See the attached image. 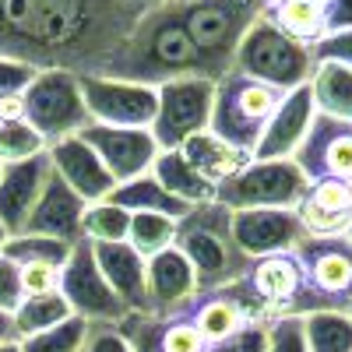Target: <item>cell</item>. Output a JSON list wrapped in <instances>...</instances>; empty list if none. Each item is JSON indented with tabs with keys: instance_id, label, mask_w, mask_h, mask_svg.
Listing matches in <instances>:
<instances>
[{
	"instance_id": "25",
	"label": "cell",
	"mask_w": 352,
	"mask_h": 352,
	"mask_svg": "<svg viewBox=\"0 0 352 352\" xmlns=\"http://www.w3.org/2000/svg\"><path fill=\"white\" fill-rule=\"evenodd\" d=\"M152 176H155V180H159L173 197L187 201L190 208H194V204L215 201V187L180 155V148H176V152H159V159H155V166H152Z\"/></svg>"
},
{
	"instance_id": "9",
	"label": "cell",
	"mask_w": 352,
	"mask_h": 352,
	"mask_svg": "<svg viewBox=\"0 0 352 352\" xmlns=\"http://www.w3.org/2000/svg\"><path fill=\"white\" fill-rule=\"evenodd\" d=\"M215 109V81L187 74L159 85V113L152 124V138L159 144V152H176L184 148V141L194 134L208 131Z\"/></svg>"
},
{
	"instance_id": "52",
	"label": "cell",
	"mask_w": 352,
	"mask_h": 352,
	"mask_svg": "<svg viewBox=\"0 0 352 352\" xmlns=\"http://www.w3.org/2000/svg\"><path fill=\"white\" fill-rule=\"evenodd\" d=\"M272 4H282V0H268V8H272Z\"/></svg>"
},
{
	"instance_id": "15",
	"label": "cell",
	"mask_w": 352,
	"mask_h": 352,
	"mask_svg": "<svg viewBox=\"0 0 352 352\" xmlns=\"http://www.w3.org/2000/svg\"><path fill=\"white\" fill-rule=\"evenodd\" d=\"M53 176L50 155H36L28 162L0 166V226L8 236H18L25 229L28 215H32L36 201L43 197L46 184Z\"/></svg>"
},
{
	"instance_id": "8",
	"label": "cell",
	"mask_w": 352,
	"mask_h": 352,
	"mask_svg": "<svg viewBox=\"0 0 352 352\" xmlns=\"http://www.w3.org/2000/svg\"><path fill=\"white\" fill-rule=\"evenodd\" d=\"M25 120L32 124L46 144L81 134L92 116L85 109L81 81L67 71H39L36 81L25 88Z\"/></svg>"
},
{
	"instance_id": "47",
	"label": "cell",
	"mask_w": 352,
	"mask_h": 352,
	"mask_svg": "<svg viewBox=\"0 0 352 352\" xmlns=\"http://www.w3.org/2000/svg\"><path fill=\"white\" fill-rule=\"evenodd\" d=\"M0 352H21V345L18 342H4V345H0Z\"/></svg>"
},
{
	"instance_id": "17",
	"label": "cell",
	"mask_w": 352,
	"mask_h": 352,
	"mask_svg": "<svg viewBox=\"0 0 352 352\" xmlns=\"http://www.w3.org/2000/svg\"><path fill=\"white\" fill-rule=\"evenodd\" d=\"M50 162H53V173L85 201V204H99L109 197V190L116 187V180L109 176V169L102 166V159L88 148V144L74 134V138H64L46 148Z\"/></svg>"
},
{
	"instance_id": "31",
	"label": "cell",
	"mask_w": 352,
	"mask_h": 352,
	"mask_svg": "<svg viewBox=\"0 0 352 352\" xmlns=\"http://www.w3.org/2000/svg\"><path fill=\"white\" fill-rule=\"evenodd\" d=\"M4 257H11L18 268L25 264H50V268H64L67 257H71V247L60 243V240H50V236H32V232H18V236H8Z\"/></svg>"
},
{
	"instance_id": "26",
	"label": "cell",
	"mask_w": 352,
	"mask_h": 352,
	"mask_svg": "<svg viewBox=\"0 0 352 352\" xmlns=\"http://www.w3.org/2000/svg\"><path fill=\"white\" fill-rule=\"evenodd\" d=\"M268 18L282 28L289 39H296L303 46H317L328 36L324 28V0H282V4L268 8Z\"/></svg>"
},
{
	"instance_id": "33",
	"label": "cell",
	"mask_w": 352,
	"mask_h": 352,
	"mask_svg": "<svg viewBox=\"0 0 352 352\" xmlns=\"http://www.w3.org/2000/svg\"><path fill=\"white\" fill-rule=\"evenodd\" d=\"M50 144L28 120H0V166L28 162L36 155H46Z\"/></svg>"
},
{
	"instance_id": "35",
	"label": "cell",
	"mask_w": 352,
	"mask_h": 352,
	"mask_svg": "<svg viewBox=\"0 0 352 352\" xmlns=\"http://www.w3.org/2000/svg\"><path fill=\"white\" fill-rule=\"evenodd\" d=\"M300 229H303V236H314V240H328V236H345L349 226H352V215H338V212H324V208H317L314 201H303L300 208Z\"/></svg>"
},
{
	"instance_id": "39",
	"label": "cell",
	"mask_w": 352,
	"mask_h": 352,
	"mask_svg": "<svg viewBox=\"0 0 352 352\" xmlns=\"http://www.w3.org/2000/svg\"><path fill=\"white\" fill-rule=\"evenodd\" d=\"M25 300V289H21V268L0 254V314H14Z\"/></svg>"
},
{
	"instance_id": "1",
	"label": "cell",
	"mask_w": 352,
	"mask_h": 352,
	"mask_svg": "<svg viewBox=\"0 0 352 352\" xmlns=\"http://www.w3.org/2000/svg\"><path fill=\"white\" fill-rule=\"evenodd\" d=\"M144 11L141 0H0V56L36 71L102 74Z\"/></svg>"
},
{
	"instance_id": "6",
	"label": "cell",
	"mask_w": 352,
	"mask_h": 352,
	"mask_svg": "<svg viewBox=\"0 0 352 352\" xmlns=\"http://www.w3.org/2000/svg\"><path fill=\"white\" fill-rule=\"evenodd\" d=\"M232 71L272 85V88H278V92H292V88L310 81L314 50L296 43V39H289L282 28L264 14L243 36V43L236 50V60H232Z\"/></svg>"
},
{
	"instance_id": "36",
	"label": "cell",
	"mask_w": 352,
	"mask_h": 352,
	"mask_svg": "<svg viewBox=\"0 0 352 352\" xmlns=\"http://www.w3.org/2000/svg\"><path fill=\"white\" fill-rule=\"evenodd\" d=\"M307 201H314L317 208H324V212L352 215V184H342V180H320V184H310Z\"/></svg>"
},
{
	"instance_id": "12",
	"label": "cell",
	"mask_w": 352,
	"mask_h": 352,
	"mask_svg": "<svg viewBox=\"0 0 352 352\" xmlns=\"http://www.w3.org/2000/svg\"><path fill=\"white\" fill-rule=\"evenodd\" d=\"M78 138L102 159V166L109 169V176L116 184H127V180H134V176L152 173V166L159 159V144H155L152 131L88 124Z\"/></svg>"
},
{
	"instance_id": "2",
	"label": "cell",
	"mask_w": 352,
	"mask_h": 352,
	"mask_svg": "<svg viewBox=\"0 0 352 352\" xmlns=\"http://www.w3.org/2000/svg\"><path fill=\"white\" fill-rule=\"evenodd\" d=\"M187 74L208 78L201 53L184 25V4L173 0V4H155L144 11L131 39L116 50L106 71L96 78H116V81H131L144 88H159Z\"/></svg>"
},
{
	"instance_id": "48",
	"label": "cell",
	"mask_w": 352,
	"mask_h": 352,
	"mask_svg": "<svg viewBox=\"0 0 352 352\" xmlns=\"http://www.w3.org/2000/svg\"><path fill=\"white\" fill-rule=\"evenodd\" d=\"M141 4H148V8H155V4H173V0H141Z\"/></svg>"
},
{
	"instance_id": "34",
	"label": "cell",
	"mask_w": 352,
	"mask_h": 352,
	"mask_svg": "<svg viewBox=\"0 0 352 352\" xmlns=\"http://www.w3.org/2000/svg\"><path fill=\"white\" fill-rule=\"evenodd\" d=\"M88 320L81 317H71L64 324H56L50 331H39L32 338H21V352H81L85 349V338H88Z\"/></svg>"
},
{
	"instance_id": "4",
	"label": "cell",
	"mask_w": 352,
	"mask_h": 352,
	"mask_svg": "<svg viewBox=\"0 0 352 352\" xmlns=\"http://www.w3.org/2000/svg\"><path fill=\"white\" fill-rule=\"evenodd\" d=\"M264 14H268V0H190L184 4V25L215 85L232 71L243 36Z\"/></svg>"
},
{
	"instance_id": "32",
	"label": "cell",
	"mask_w": 352,
	"mask_h": 352,
	"mask_svg": "<svg viewBox=\"0 0 352 352\" xmlns=\"http://www.w3.org/2000/svg\"><path fill=\"white\" fill-rule=\"evenodd\" d=\"M173 240H176V219H169V215H152V212L131 215V236H127V243H131L144 261H152L155 254L169 250Z\"/></svg>"
},
{
	"instance_id": "40",
	"label": "cell",
	"mask_w": 352,
	"mask_h": 352,
	"mask_svg": "<svg viewBox=\"0 0 352 352\" xmlns=\"http://www.w3.org/2000/svg\"><path fill=\"white\" fill-rule=\"evenodd\" d=\"M314 64H342V67L352 71V28L320 39L314 46Z\"/></svg>"
},
{
	"instance_id": "37",
	"label": "cell",
	"mask_w": 352,
	"mask_h": 352,
	"mask_svg": "<svg viewBox=\"0 0 352 352\" xmlns=\"http://www.w3.org/2000/svg\"><path fill=\"white\" fill-rule=\"evenodd\" d=\"M268 331H272L268 352H310L303 335V317H278L268 324Z\"/></svg>"
},
{
	"instance_id": "27",
	"label": "cell",
	"mask_w": 352,
	"mask_h": 352,
	"mask_svg": "<svg viewBox=\"0 0 352 352\" xmlns=\"http://www.w3.org/2000/svg\"><path fill=\"white\" fill-rule=\"evenodd\" d=\"M71 317H74V314H71V307H67V300L60 296V292H46V296H25L21 307L11 314L18 342H21V338H32V335H39V331H50V328L64 324V320H71Z\"/></svg>"
},
{
	"instance_id": "49",
	"label": "cell",
	"mask_w": 352,
	"mask_h": 352,
	"mask_svg": "<svg viewBox=\"0 0 352 352\" xmlns=\"http://www.w3.org/2000/svg\"><path fill=\"white\" fill-rule=\"evenodd\" d=\"M4 243H8V232H4V226H0V250H4Z\"/></svg>"
},
{
	"instance_id": "46",
	"label": "cell",
	"mask_w": 352,
	"mask_h": 352,
	"mask_svg": "<svg viewBox=\"0 0 352 352\" xmlns=\"http://www.w3.org/2000/svg\"><path fill=\"white\" fill-rule=\"evenodd\" d=\"M4 342H18V335H14V320H11V314H0V345Z\"/></svg>"
},
{
	"instance_id": "43",
	"label": "cell",
	"mask_w": 352,
	"mask_h": 352,
	"mask_svg": "<svg viewBox=\"0 0 352 352\" xmlns=\"http://www.w3.org/2000/svg\"><path fill=\"white\" fill-rule=\"evenodd\" d=\"M81 352H134V349L120 335V328H116V324H92V328H88V338H85V349Z\"/></svg>"
},
{
	"instance_id": "53",
	"label": "cell",
	"mask_w": 352,
	"mask_h": 352,
	"mask_svg": "<svg viewBox=\"0 0 352 352\" xmlns=\"http://www.w3.org/2000/svg\"><path fill=\"white\" fill-rule=\"evenodd\" d=\"M180 4H190V0H180Z\"/></svg>"
},
{
	"instance_id": "29",
	"label": "cell",
	"mask_w": 352,
	"mask_h": 352,
	"mask_svg": "<svg viewBox=\"0 0 352 352\" xmlns=\"http://www.w3.org/2000/svg\"><path fill=\"white\" fill-rule=\"evenodd\" d=\"M310 352H352V317L345 310H317L303 317Z\"/></svg>"
},
{
	"instance_id": "3",
	"label": "cell",
	"mask_w": 352,
	"mask_h": 352,
	"mask_svg": "<svg viewBox=\"0 0 352 352\" xmlns=\"http://www.w3.org/2000/svg\"><path fill=\"white\" fill-rule=\"evenodd\" d=\"M173 247L180 250L197 278V296H212L229 285H236L250 272V257L236 247L232 236V212L219 201L194 204V208L176 222Z\"/></svg>"
},
{
	"instance_id": "19",
	"label": "cell",
	"mask_w": 352,
	"mask_h": 352,
	"mask_svg": "<svg viewBox=\"0 0 352 352\" xmlns=\"http://www.w3.org/2000/svg\"><path fill=\"white\" fill-rule=\"evenodd\" d=\"M88 204L60 180V176H50V184L43 190V197L36 201L32 215H28L21 232H32V236H50V240H60L67 247H74L81 236V219H85Z\"/></svg>"
},
{
	"instance_id": "14",
	"label": "cell",
	"mask_w": 352,
	"mask_h": 352,
	"mask_svg": "<svg viewBox=\"0 0 352 352\" xmlns=\"http://www.w3.org/2000/svg\"><path fill=\"white\" fill-rule=\"evenodd\" d=\"M232 236H236V247L250 261H261L272 254H292L303 240V229L296 212L247 208V212H232Z\"/></svg>"
},
{
	"instance_id": "24",
	"label": "cell",
	"mask_w": 352,
	"mask_h": 352,
	"mask_svg": "<svg viewBox=\"0 0 352 352\" xmlns=\"http://www.w3.org/2000/svg\"><path fill=\"white\" fill-rule=\"evenodd\" d=\"M310 96L317 116H328L338 124H352V71L342 64H314Z\"/></svg>"
},
{
	"instance_id": "5",
	"label": "cell",
	"mask_w": 352,
	"mask_h": 352,
	"mask_svg": "<svg viewBox=\"0 0 352 352\" xmlns=\"http://www.w3.org/2000/svg\"><path fill=\"white\" fill-rule=\"evenodd\" d=\"M282 99H285V92H278V88L254 81L240 71H229L215 85V109H212L208 131L254 159L257 141H261L264 127L272 124Z\"/></svg>"
},
{
	"instance_id": "20",
	"label": "cell",
	"mask_w": 352,
	"mask_h": 352,
	"mask_svg": "<svg viewBox=\"0 0 352 352\" xmlns=\"http://www.w3.org/2000/svg\"><path fill=\"white\" fill-rule=\"evenodd\" d=\"M148 268V300H152V314L159 317H176L190 310L194 296H197V278H194V268L190 261L169 247L162 254H155L152 261H144Z\"/></svg>"
},
{
	"instance_id": "11",
	"label": "cell",
	"mask_w": 352,
	"mask_h": 352,
	"mask_svg": "<svg viewBox=\"0 0 352 352\" xmlns=\"http://www.w3.org/2000/svg\"><path fill=\"white\" fill-rule=\"evenodd\" d=\"M85 109L99 127H134V131H152L155 113H159V88H144L116 78H78Z\"/></svg>"
},
{
	"instance_id": "42",
	"label": "cell",
	"mask_w": 352,
	"mask_h": 352,
	"mask_svg": "<svg viewBox=\"0 0 352 352\" xmlns=\"http://www.w3.org/2000/svg\"><path fill=\"white\" fill-rule=\"evenodd\" d=\"M36 67L28 64H18V60H8V56H0V99L8 96H21L28 85L36 81Z\"/></svg>"
},
{
	"instance_id": "41",
	"label": "cell",
	"mask_w": 352,
	"mask_h": 352,
	"mask_svg": "<svg viewBox=\"0 0 352 352\" xmlns=\"http://www.w3.org/2000/svg\"><path fill=\"white\" fill-rule=\"evenodd\" d=\"M21 289H25V296L60 292V268H50V264H25L21 268Z\"/></svg>"
},
{
	"instance_id": "50",
	"label": "cell",
	"mask_w": 352,
	"mask_h": 352,
	"mask_svg": "<svg viewBox=\"0 0 352 352\" xmlns=\"http://www.w3.org/2000/svg\"><path fill=\"white\" fill-rule=\"evenodd\" d=\"M345 240H349V243H352V226H349V232H345Z\"/></svg>"
},
{
	"instance_id": "51",
	"label": "cell",
	"mask_w": 352,
	"mask_h": 352,
	"mask_svg": "<svg viewBox=\"0 0 352 352\" xmlns=\"http://www.w3.org/2000/svg\"><path fill=\"white\" fill-rule=\"evenodd\" d=\"M345 314H349V317H352V300H349V307H345Z\"/></svg>"
},
{
	"instance_id": "28",
	"label": "cell",
	"mask_w": 352,
	"mask_h": 352,
	"mask_svg": "<svg viewBox=\"0 0 352 352\" xmlns=\"http://www.w3.org/2000/svg\"><path fill=\"white\" fill-rule=\"evenodd\" d=\"M190 324L201 331V338L215 345V342H226L229 335H236L243 324H250V320L243 317V310L232 303L226 292H212V300H204L197 307V314L190 317Z\"/></svg>"
},
{
	"instance_id": "21",
	"label": "cell",
	"mask_w": 352,
	"mask_h": 352,
	"mask_svg": "<svg viewBox=\"0 0 352 352\" xmlns=\"http://www.w3.org/2000/svg\"><path fill=\"white\" fill-rule=\"evenodd\" d=\"M92 250H96V264H99L102 278L124 300V307L131 314H152L144 257L131 243H92Z\"/></svg>"
},
{
	"instance_id": "44",
	"label": "cell",
	"mask_w": 352,
	"mask_h": 352,
	"mask_svg": "<svg viewBox=\"0 0 352 352\" xmlns=\"http://www.w3.org/2000/svg\"><path fill=\"white\" fill-rule=\"evenodd\" d=\"M324 28L328 36L352 28V0H324Z\"/></svg>"
},
{
	"instance_id": "16",
	"label": "cell",
	"mask_w": 352,
	"mask_h": 352,
	"mask_svg": "<svg viewBox=\"0 0 352 352\" xmlns=\"http://www.w3.org/2000/svg\"><path fill=\"white\" fill-rule=\"evenodd\" d=\"M314 96H310V85H300L285 92L282 106L275 109L272 124L264 127L257 148H254V162H282V159H292L296 148L303 144L310 124H314Z\"/></svg>"
},
{
	"instance_id": "10",
	"label": "cell",
	"mask_w": 352,
	"mask_h": 352,
	"mask_svg": "<svg viewBox=\"0 0 352 352\" xmlns=\"http://www.w3.org/2000/svg\"><path fill=\"white\" fill-rule=\"evenodd\" d=\"M60 296L67 300L71 314L88 320V324H120L131 314L124 300L102 278L99 264H96V250L88 240H78L71 247V257L60 268Z\"/></svg>"
},
{
	"instance_id": "45",
	"label": "cell",
	"mask_w": 352,
	"mask_h": 352,
	"mask_svg": "<svg viewBox=\"0 0 352 352\" xmlns=\"http://www.w3.org/2000/svg\"><path fill=\"white\" fill-rule=\"evenodd\" d=\"M0 120H25V92L0 99Z\"/></svg>"
},
{
	"instance_id": "30",
	"label": "cell",
	"mask_w": 352,
	"mask_h": 352,
	"mask_svg": "<svg viewBox=\"0 0 352 352\" xmlns=\"http://www.w3.org/2000/svg\"><path fill=\"white\" fill-rule=\"evenodd\" d=\"M81 236L88 243H127L131 236V212H124L120 204H88L81 219Z\"/></svg>"
},
{
	"instance_id": "18",
	"label": "cell",
	"mask_w": 352,
	"mask_h": 352,
	"mask_svg": "<svg viewBox=\"0 0 352 352\" xmlns=\"http://www.w3.org/2000/svg\"><path fill=\"white\" fill-rule=\"evenodd\" d=\"M120 335L131 342L134 352H208V342L190 324L187 314L159 317V314H127Z\"/></svg>"
},
{
	"instance_id": "23",
	"label": "cell",
	"mask_w": 352,
	"mask_h": 352,
	"mask_svg": "<svg viewBox=\"0 0 352 352\" xmlns=\"http://www.w3.org/2000/svg\"><path fill=\"white\" fill-rule=\"evenodd\" d=\"M106 201H109V204H120V208L131 212V215L152 212V215H169V219H176V222L190 212V204L180 201V197H173L152 173L134 176V180H127V184H116Z\"/></svg>"
},
{
	"instance_id": "38",
	"label": "cell",
	"mask_w": 352,
	"mask_h": 352,
	"mask_svg": "<svg viewBox=\"0 0 352 352\" xmlns=\"http://www.w3.org/2000/svg\"><path fill=\"white\" fill-rule=\"evenodd\" d=\"M272 331L268 324H243L236 335H229L226 342L208 345V352H268Z\"/></svg>"
},
{
	"instance_id": "7",
	"label": "cell",
	"mask_w": 352,
	"mask_h": 352,
	"mask_svg": "<svg viewBox=\"0 0 352 352\" xmlns=\"http://www.w3.org/2000/svg\"><path fill=\"white\" fill-rule=\"evenodd\" d=\"M310 194V180L303 169L282 159V162H250L243 173L215 187V201L226 204L229 212H247V208H282L296 212Z\"/></svg>"
},
{
	"instance_id": "22",
	"label": "cell",
	"mask_w": 352,
	"mask_h": 352,
	"mask_svg": "<svg viewBox=\"0 0 352 352\" xmlns=\"http://www.w3.org/2000/svg\"><path fill=\"white\" fill-rule=\"evenodd\" d=\"M180 155H184V159H187V162H190V166H194L212 187L232 180V176L243 173V169L254 162L247 152H240V148H232V144H226V141L215 138L212 131H201V134H194L190 141H184Z\"/></svg>"
},
{
	"instance_id": "13",
	"label": "cell",
	"mask_w": 352,
	"mask_h": 352,
	"mask_svg": "<svg viewBox=\"0 0 352 352\" xmlns=\"http://www.w3.org/2000/svg\"><path fill=\"white\" fill-rule=\"evenodd\" d=\"M310 184L342 180L352 184V124H338L328 116H314L303 144L292 155Z\"/></svg>"
}]
</instances>
